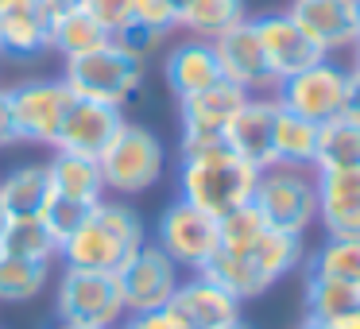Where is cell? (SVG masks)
I'll return each instance as SVG.
<instances>
[{"label": "cell", "mask_w": 360, "mask_h": 329, "mask_svg": "<svg viewBox=\"0 0 360 329\" xmlns=\"http://www.w3.org/2000/svg\"><path fill=\"white\" fill-rule=\"evenodd\" d=\"M20 143V132H16V112H12V97L8 89L0 86V151Z\"/></svg>", "instance_id": "74e56055"}, {"label": "cell", "mask_w": 360, "mask_h": 329, "mask_svg": "<svg viewBox=\"0 0 360 329\" xmlns=\"http://www.w3.org/2000/svg\"><path fill=\"white\" fill-rule=\"evenodd\" d=\"M360 167V124L333 117L318 124V151L314 171H356Z\"/></svg>", "instance_id": "484cf974"}, {"label": "cell", "mask_w": 360, "mask_h": 329, "mask_svg": "<svg viewBox=\"0 0 360 329\" xmlns=\"http://www.w3.org/2000/svg\"><path fill=\"white\" fill-rule=\"evenodd\" d=\"M47 16H63V12H74V8H86V0H35Z\"/></svg>", "instance_id": "ab89813d"}, {"label": "cell", "mask_w": 360, "mask_h": 329, "mask_svg": "<svg viewBox=\"0 0 360 329\" xmlns=\"http://www.w3.org/2000/svg\"><path fill=\"white\" fill-rule=\"evenodd\" d=\"M267 221H264V213L256 209V205H240V209H233V213H225V217L217 221V233H221V248H229V252H244V248H252V244L259 240V236L267 233Z\"/></svg>", "instance_id": "1f68e13d"}, {"label": "cell", "mask_w": 360, "mask_h": 329, "mask_svg": "<svg viewBox=\"0 0 360 329\" xmlns=\"http://www.w3.org/2000/svg\"><path fill=\"white\" fill-rule=\"evenodd\" d=\"M318 151V124L279 109L275 117V167H310Z\"/></svg>", "instance_id": "f1b7e54d"}, {"label": "cell", "mask_w": 360, "mask_h": 329, "mask_svg": "<svg viewBox=\"0 0 360 329\" xmlns=\"http://www.w3.org/2000/svg\"><path fill=\"white\" fill-rule=\"evenodd\" d=\"M8 217H12V213L4 209V205H0V236H4V228H8Z\"/></svg>", "instance_id": "f6af8a7d"}, {"label": "cell", "mask_w": 360, "mask_h": 329, "mask_svg": "<svg viewBox=\"0 0 360 329\" xmlns=\"http://www.w3.org/2000/svg\"><path fill=\"white\" fill-rule=\"evenodd\" d=\"M112 43H117L128 58H136V63L148 66V58L167 43V35H155V32H148V27H140V24H124L117 35H112Z\"/></svg>", "instance_id": "e575fe53"}, {"label": "cell", "mask_w": 360, "mask_h": 329, "mask_svg": "<svg viewBox=\"0 0 360 329\" xmlns=\"http://www.w3.org/2000/svg\"><path fill=\"white\" fill-rule=\"evenodd\" d=\"M55 318L58 321H78V325L117 329L120 321L128 318L117 275L63 267V275H58V283H55Z\"/></svg>", "instance_id": "8992f818"}, {"label": "cell", "mask_w": 360, "mask_h": 329, "mask_svg": "<svg viewBox=\"0 0 360 329\" xmlns=\"http://www.w3.org/2000/svg\"><path fill=\"white\" fill-rule=\"evenodd\" d=\"M63 82L70 86V93L78 101H97V105H112L124 109L143 86V63L128 58L117 43L101 51H89L78 58H63Z\"/></svg>", "instance_id": "277c9868"}, {"label": "cell", "mask_w": 360, "mask_h": 329, "mask_svg": "<svg viewBox=\"0 0 360 329\" xmlns=\"http://www.w3.org/2000/svg\"><path fill=\"white\" fill-rule=\"evenodd\" d=\"M326 329H360V310H352V314H345V318H333Z\"/></svg>", "instance_id": "60d3db41"}, {"label": "cell", "mask_w": 360, "mask_h": 329, "mask_svg": "<svg viewBox=\"0 0 360 329\" xmlns=\"http://www.w3.org/2000/svg\"><path fill=\"white\" fill-rule=\"evenodd\" d=\"M213 55H217L221 78L240 86L244 93H275V86H279V78H275L271 66H267L264 47H259L252 16L240 20L236 27H229L225 35H217V39H213Z\"/></svg>", "instance_id": "7c38bea8"}, {"label": "cell", "mask_w": 360, "mask_h": 329, "mask_svg": "<svg viewBox=\"0 0 360 329\" xmlns=\"http://www.w3.org/2000/svg\"><path fill=\"white\" fill-rule=\"evenodd\" d=\"M302 302H306V318L329 325L333 318H345V314L360 310V287L356 283L329 279V275H306Z\"/></svg>", "instance_id": "4316f807"}, {"label": "cell", "mask_w": 360, "mask_h": 329, "mask_svg": "<svg viewBox=\"0 0 360 329\" xmlns=\"http://www.w3.org/2000/svg\"><path fill=\"white\" fill-rule=\"evenodd\" d=\"M120 128H124V109L97 105V101H78V97H74L70 112H66L63 128H58L55 151H70V155L101 159L105 148L117 140Z\"/></svg>", "instance_id": "2e32d148"}, {"label": "cell", "mask_w": 360, "mask_h": 329, "mask_svg": "<svg viewBox=\"0 0 360 329\" xmlns=\"http://www.w3.org/2000/svg\"><path fill=\"white\" fill-rule=\"evenodd\" d=\"M47 179H51V194L66 198V202L97 205L105 198V179H101V163L97 159L55 151L47 159Z\"/></svg>", "instance_id": "44dd1931"}, {"label": "cell", "mask_w": 360, "mask_h": 329, "mask_svg": "<svg viewBox=\"0 0 360 329\" xmlns=\"http://www.w3.org/2000/svg\"><path fill=\"white\" fill-rule=\"evenodd\" d=\"M252 93H244L240 86L221 78L217 86L202 89L194 97H182L179 101V155H198V151H210L217 143H225V128L236 117L244 101Z\"/></svg>", "instance_id": "ba28073f"}, {"label": "cell", "mask_w": 360, "mask_h": 329, "mask_svg": "<svg viewBox=\"0 0 360 329\" xmlns=\"http://www.w3.org/2000/svg\"><path fill=\"white\" fill-rule=\"evenodd\" d=\"M97 163H101L105 194L132 198V194H148L151 186L163 182L167 148L148 124L124 120V128L117 132V140L105 148V155L97 159Z\"/></svg>", "instance_id": "3957f363"}, {"label": "cell", "mask_w": 360, "mask_h": 329, "mask_svg": "<svg viewBox=\"0 0 360 329\" xmlns=\"http://www.w3.org/2000/svg\"><path fill=\"white\" fill-rule=\"evenodd\" d=\"M356 39H360V0H356ZM360 47V43H356Z\"/></svg>", "instance_id": "c3c4849f"}, {"label": "cell", "mask_w": 360, "mask_h": 329, "mask_svg": "<svg viewBox=\"0 0 360 329\" xmlns=\"http://www.w3.org/2000/svg\"><path fill=\"white\" fill-rule=\"evenodd\" d=\"M275 117L279 101L271 93H252L225 128V143L256 171L275 167Z\"/></svg>", "instance_id": "5bb4252c"}, {"label": "cell", "mask_w": 360, "mask_h": 329, "mask_svg": "<svg viewBox=\"0 0 360 329\" xmlns=\"http://www.w3.org/2000/svg\"><path fill=\"white\" fill-rule=\"evenodd\" d=\"M349 70H352V74H360V47L352 51V66H349Z\"/></svg>", "instance_id": "bcb514c9"}, {"label": "cell", "mask_w": 360, "mask_h": 329, "mask_svg": "<svg viewBox=\"0 0 360 329\" xmlns=\"http://www.w3.org/2000/svg\"><path fill=\"white\" fill-rule=\"evenodd\" d=\"M12 112H16V132L20 143H39L55 151L58 128L74 105V93L63 78H27L8 89Z\"/></svg>", "instance_id": "30bf717a"}, {"label": "cell", "mask_w": 360, "mask_h": 329, "mask_svg": "<svg viewBox=\"0 0 360 329\" xmlns=\"http://www.w3.org/2000/svg\"><path fill=\"white\" fill-rule=\"evenodd\" d=\"M51 329H101V325H78V321H51Z\"/></svg>", "instance_id": "7bdbcfd3"}, {"label": "cell", "mask_w": 360, "mask_h": 329, "mask_svg": "<svg viewBox=\"0 0 360 329\" xmlns=\"http://www.w3.org/2000/svg\"><path fill=\"white\" fill-rule=\"evenodd\" d=\"M163 78H167V89H171L179 101L217 86L221 66H217V55H213V43L190 39V35L182 43H174L163 58Z\"/></svg>", "instance_id": "d6986e66"}, {"label": "cell", "mask_w": 360, "mask_h": 329, "mask_svg": "<svg viewBox=\"0 0 360 329\" xmlns=\"http://www.w3.org/2000/svg\"><path fill=\"white\" fill-rule=\"evenodd\" d=\"M132 4L136 0H86V12L97 20L101 27H109L112 35L132 20Z\"/></svg>", "instance_id": "d590c367"}, {"label": "cell", "mask_w": 360, "mask_h": 329, "mask_svg": "<svg viewBox=\"0 0 360 329\" xmlns=\"http://www.w3.org/2000/svg\"><path fill=\"white\" fill-rule=\"evenodd\" d=\"M240 20H248L244 0H179V32H186L190 39L213 43Z\"/></svg>", "instance_id": "7402d4cb"}, {"label": "cell", "mask_w": 360, "mask_h": 329, "mask_svg": "<svg viewBox=\"0 0 360 329\" xmlns=\"http://www.w3.org/2000/svg\"><path fill=\"white\" fill-rule=\"evenodd\" d=\"M151 244H159L182 271H205V264H210L221 248L217 217H210V213H202L198 205L174 198V202L163 205V213L155 217Z\"/></svg>", "instance_id": "52a82bcc"}, {"label": "cell", "mask_w": 360, "mask_h": 329, "mask_svg": "<svg viewBox=\"0 0 360 329\" xmlns=\"http://www.w3.org/2000/svg\"><path fill=\"white\" fill-rule=\"evenodd\" d=\"M167 306H174L179 318L186 321L190 329H205V325H217V321L240 318V302H236L221 283H213L205 271L182 275L179 290H174V298Z\"/></svg>", "instance_id": "ac0fdd59"}, {"label": "cell", "mask_w": 360, "mask_h": 329, "mask_svg": "<svg viewBox=\"0 0 360 329\" xmlns=\"http://www.w3.org/2000/svg\"><path fill=\"white\" fill-rule=\"evenodd\" d=\"M306 275H329V279L360 287V240L326 236V244L306 256Z\"/></svg>", "instance_id": "4dcf8cb0"}, {"label": "cell", "mask_w": 360, "mask_h": 329, "mask_svg": "<svg viewBox=\"0 0 360 329\" xmlns=\"http://www.w3.org/2000/svg\"><path fill=\"white\" fill-rule=\"evenodd\" d=\"M295 329H326V325H321V321H314V318H302Z\"/></svg>", "instance_id": "ee69618b"}, {"label": "cell", "mask_w": 360, "mask_h": 329, "mask_svg": "<svg viewBox=\"0 0 360 329\" xmlns=\"http://www.w3.org/2000/svg\"><path fill=\"white\" fill-rule=\"evenodd\" d=\"M345 82H349V66L333 63V58H321V63L283 78L271 97L279 101V109L295 112V117L310 120V124H326V120L341 117Z\"/></svg>", "instance_id": "9c48e42d"}, {"label": "cell", "mask_w": 360, "mask_h": 329, "mask_svg": "<svg viewBox=\"0 0 360 329\" xmlns=\"http://www.w3.org/2000/svg\"><path fill=\"white\" fill-rule=\"evenodd\" d=\"M205 329H252L244 318H229V321H217V325H205Z\"/></svg>", "instance_id": "b9f144b4"}, {"label": "cell", "mask_w": 360, "mask_h": 329, "mask_svg": "<svg viewBox=\"0 0 360 329\" xmlns=\"http://www.w3.org/2000/svg\"><path fill=\"white\" fill-rule=\"evenodd\" d=\"M16 4H24V0H0V12H8V8H16Z\"/></svg>", "instance_id": "7dc6e473"}, {"label": "cell", "mask_w": 360, "mask_h": 329, "mask_svg": "<svg viewBox=\"0 0 360 329\" xmlns=\"http://www.w3.org/2000/svg\"><path fill=\"white\" fill-rule=\"evenodd\" d=\"M256 182L259 171L244 163L229 143H217V148L198 151V155H182L179 163V198L217 221L248 205L256 194Z\"/></svg>", "instance_id": "7a4b0ae2"}, {"label": "cell", "mask_w": 360, "mask_h": 329, "mask_svg": "<svg viewBox=\"0 0 360 329\" xmlns=\"http://www.w3.org/2000/svg\"><path fill=\"white\" fill-rule=\"evenodd\" d=\"M112 43V32L101 27L86 8L63 12V16H51V51H58L63 58H78L89 51H101Z\"/></svg>", "instance_id": "cb8c5ba5"}, {"label": "cell", "mask_w": 360, "mask_h": 329, "mask_svg": "<svg viewBox=\"0 0 360 329\" xmlns=\"http://www.w3.org/2000/svg\"><path fill=\"white\" fill-rule=\"evenodd\" d=\"M89 209H94V205H78V202H66V198H55V194H51V202L43 205L39 217H43V225L51 228V236H55V240L63 244L66 236H70L74 228H78L82 221H86V213H89Z\"/></svg>", "instance_id": "836d02e7"}, {"label": "cell", "mask_w": 360, "mask_h": 329, "mask_svg": "<svg viewBox=\"0 0 360 329\" xmlns=\"http://www.w3.org/2000/svg\"><path fill=\"white\" fill-rule=\"evenodd\" d=\"M51 202V179L47 163H20L8 174H0V205L12 217H27V213H43Z\"/></svg>", "instance_id": "603a6c76"}, {"label": "cell", "mask_w": 360, "mask_h": 329, "mask_svg": "<svg viewBox=\"0 0 360 329\" xmlns=\"http://www.w3.org/2000/svg\"><path fill=\"white\" fill-rule=\"evenodd\" d=\"M128 24H140L155 35H174L179 32V0H136Z\"/></svg>", "instance_id": "d6a6232c"}, {"label": "cell", "mask_w": 360, "mask_h": 329, "mask_svg": "<svg viewBox=\"0 0 360 329\" xmlns=\"http://www.w3.org/2000/svg\"><path fill=\"white\" fill-rule=\"evenodd\" d=\"M252 27H256L259 47H264V55H267V66H271V74L279 82L326 58L318 43H314L310 35H306L302 27L287 16V8H283V12H267V16H256V20H252Z\"/></svg>", "instance_id": "9a60e30c"}, {"label": "cell", "mask_w": 360, "mask_h": 329, "mask_svg": "<svg viewBox=\"0 0 360 329\" xmlns=\"http://www.w3.org/2000/svg\"><path fill=\"white\" fill-rule=\"evenodd\" d=\"M244 252L252 256V264L259 267V275H264L271 287L306 264V244H302V236H298V233H283V228H267V233L259 236L252 248H244Z\"/></svg>", "instance_id": "d4e9b609"}, {"label": "cell", "mask_w": 360, "mask_h": 329, "mask_svg": "<svg viewBox=\"0 0 360 329\" xmlns=\"http://www.w3.org/2000/svg\"><path fill=\"white\" fill-rule=\"evenodd\" d=\"M47 51H51V16L35 0H24L16 8L0 12V58L35 63Z\"/></svg>", "instance_id": "ffe728a7"}, {"label": "cell", "mask_w": 360, "mask_h": 329, "mask_svg": "<svg viewBox=\"0 0 360 329\" xmlns=\"http://www.w3.org/2000/svg\"><path fill=\"white\" fill-rule=\"evenodd\" d=\"M117 329H190V325L179 318L174 306H163V310H148V314H128Z\"/></svg>", "instance_id": "8d00e7d4"}, {"label": "cell", "mask_w": 360, "mask_h": 329, "mask_svg": "<svg viewBox=\"0 0 360 329\" xmlns=\"http://www.w3.org/2000/svg\"><path fill=\"white\" fill-rule=\"evenodd\" d=\"M0 252L20 256V259H35V264H55L58 240L51 236V228L43 225L39 213H27V217H8V228L0 236Z\"/></svg>", "instance_id": "83f0119b"}, {"label": "cell", "mask_w": 360, "mask_h": 329, "mask_svg": "<svg viewBox=\"0 0 360 329\" xmlns=\"http://www.w3.org/2000/svg\"><path fill=\"white\" fill-rule=\"evenodd\" d=\"M120 295H124V310L128 314H148V310H163L167 302L174 298L182 283V267L167 256L159 244H143L132 259L117 271Z\"/></svg>", "instance_id": "8fae6325"}, {"label": "cell", "mask_w": 360, "mask_h": 329, "mask_svg": "<svg viewBox=\"0 0 360 329\" xmlns=\"http://www.w3.org/2000/svg\"><path fill=\"white\" fill-rule=\"evenodd\" d=\"M341 117L360 124V74L349 70V82H345V105H341Z\"/></svg>", "instance_id": "f35d334b"}, {"label": "cell", "mask_w": 360, "mask_h": 329, "mask_svg": "<svg viewBox=\"0 0 360 329\" xmlns=\"http://www.w3.org/2000/svg\"><path fill=\"white\" fill-rule=\"evenodd\" d=\"M51 283V264L4 256L0 252V302H32Z\"/></svg>", "instance_id": "f546056e"}, {"label": "cell", "mask_w": 360, "mask_h": 329, "mask_svg": "<svg viewBox=\"0 0 360 329\" xmlns=\"http://www.w3.org/2000/svg\"><path fill=\"white\" fill-rule=\"evenodd\" d=\"M252 205L271 228L302 236L310 225H318V174L310 167H267L259 171Z\"/></svg>", "instance_id": "5b68a950"}, {"label": "cell", "mask_w": 360, "mask_h": 329, "mask_svg": "<svg viewBox=\"0 0 360 329\" xmlns=\"http://www.w3.org/2000/svg\"><path fill=\"white\" fill-rule=\"evenodd\" d=\"M314 174H318V225L326 228V236L360 240V167Z\"/></svg>", "instance_id": "e0dca14e"}, {"label": "cell", "mask_w": 360, "mask_h": 329, "mask_svg": "<svg viewBox=\"0 0 360 329\" xmlns=\"http://www.w3.org/2000/svg\"><path fill=\"white\" fill-rule=\"evenodd\" d=\"M287 16L321 47V55L333 58L345 51H356V0H290Z\"/></svg>", "instance_id": "4fadbf2b"}, {"label": "cell", "mask_w": 360, "mask_h": 329, "mask_svg": "<svg viewBox=\"0 0 360 329\" xmlns=\"http://www.w3.org/2000/svg\"><path fill=\"white\" fill-rule=\"evenodd\" d=\"M143 244H148V225L140 213L124 198H101L86 213V221L58 244V259L63 267H78V271L117 275Z\"/></svg>", "instance_id": "6da1fadb"}]
</instances>
